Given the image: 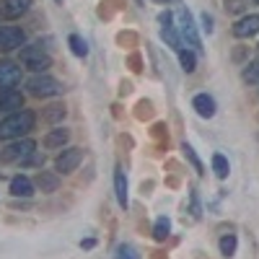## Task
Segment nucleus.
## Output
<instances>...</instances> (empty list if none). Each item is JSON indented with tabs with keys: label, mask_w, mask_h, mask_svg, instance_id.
Returning <instances> with one entry per match:
<instances>
[{
	"label": "nucleus",
	"mask_w": 259,
	"mask_h": 259,
	"mask_svg": "<svg viewBox=\"0 0 259 259\" xmlns=\"http://www.w3.org/2000/svg\"><path fill=\"white\" fill-rule=\"evenodd\" d=\"M0 109L3 112H21L24 109V94L8 89V91H0Z\"/></svg>",
	"instance_id": "f8f14e48"
},
{
	"label": "nucleus",
	"mask_w": 259,
	"mask_h": 259,
	"mask_svg": "<svg viewBox=\"0 0 259 259\" xmlns=\"http://www.w3.org/2000/svg\"><path fill=\"white\" fill-rule=\"evenodd\" d=\"M80 161H83V150L80 148H65L62 153L55 158V171L57 174H73Z\"/></svg>",
	"instance_id": "0eeeda50"
},
{
	"label": "nucleus",
	"mask_w": 259,
	"mask_h": 259,
	"mask_svg": "<svg viewBox=\"0 0 259 259\" xmlns=\"http://www.w3.org/2000/svg\"><path fill=\"white\" fill-rule=\"evenodd\" d=\"M31 8V0H3V16L6 18H21Z\"/></svg>",
	"instance_id": "ddd939ff"
},
{
	"label": "nucleus",
	"mask_w": 259,
	"mask_h": 259,
	"mask_svg": "<svg viewBox=\"0 0 259 259\" xmlns=\"http://www.w3.org/2000/svg\"><path fill=\"white\" fill-rule=\"evenodd\" d=\"M244 80L251 83V85H259V57L251 60L246 68H244Z\"/></svg>",
	"instance_id": "4be33fe9"
},
{
	"label": "nucleus",
	"mask_w": 259,
	"mask_h": 259,
	"mask_svg": "<svg viewBox=\"0 0 259 259\" xmlns=\"http://www.w3.org/2000/svg\"><path fill=\"white\" fill-rule=\"evenodd\" d=\"M26 89H29V94L36 96V99H50V96L62 94V83H60L57 78L47 75V73H36L34 78H29Z\"/></svg>",
	"instance_id": "20e7f679"
},
{
	"label": "nucleus",
	"mask_w": 259,
	"mask_h": 259,
	"mask_svg": "<svg viewBox=\"0 0 259 259\" xmlns=\"http://www.w3.org/2000/svg\"><path fill=\"white\" fill-rule=\"evenodd\" d=\"M200 21H202V31H205V34H212V16H210V13H202Z\"/></svg>",
	"instance_id": "cd10ccee"
},
{
	"label": "nucleus",
	"mask_w": 259,
	"mask_h": 259,
	"mask_svg": "<svg viewBox=\"0 0 259 259\" xmlns=\"http://www.w3.org/2000/svg\"><path fill=\"white\" fill-rule=\"evenodd\" d=\"M212 171H215V177H218V179H226L228 177L231 166H228V158L223 153H215L212 156Z\"/></svg>",
	"instance_id": "a211bd4d"
},
{
	"label": "nucleus",
	"mask_w": 259,
	"mask_h": 259,
	"mask_svg": "<svg viewBox=\"0 0 259 259\" xmlns=\"http://www.w3.org/2000/svg\"><path fill=\"white\" fill-rule=\"evenodd\" d=\"M62 117H65V106H50V112H47V119L57 122V119H62Z\"/></svg>",
	"instance_id": "bb28decb"
},
{
	"label": "nucleus",
	"mask_w": 259,
	"mask_h": 259,
	"mask_svg": "<svg viewBox=\"0 0 259 259\" xmlns=\"http://www.w3.org/2000/svg\"><path fill=\"white\" fill-rule=\"evenodd\" d=\"M174 18H177V31H179L182 41H187L192 50H202V39H200V34H197V26H194L192 13H189L187 8H179V11L174 13Z\"/></svg>",
	"instance_id": "7ed1b4c3"
},
{
	"label": "nucleus",
	"mask_w": 259,
	"mask_h": 259,
	"mask_svg": "<svg viewBox=\"0 0 259 259\" xmlns=\"http://www.w3.org/2000/svg\"><path fill=\"white\" fill-rule=\"evenodd\" d=\"M68 140H70V133L65 127H57V130H52V133L45 135V145L47 148H62Z\"/></svg>",
	"instance_id": "2eb2a0df"
},
{
	"label": "nucleus",
	"mask_w": 259,
	"mask_h": 259,
	"mask_svg": "<svg viewBox=\"0 0 259 259\" xmlns=\"http://www.w3.org/2000/svg\"><path fill=\"white\" fill-rule=\"evenodd\" d=\"M223 6H226V13L239 16V13H244V11H246L249 0H223Z\"/></svg>",
	"instance_id": "5701e85b"
},
{
	"label": "nucleus",
	"mask_w": 259,
	"mask_h": 259,
	"mask_svg": "<svg viewBox=\"0 0 259 259\" xmlns=\"http://www.w3.org/2000/svg\"><path fill=\"white\" fill-rule=\"evenodd\" d=\"M221 254L223 256H233L236 254V236L233 233H228V236L221 239Z\"/></svg>",
	"instance_id": "b1692460"
},
{
	"label": "nucleus",
	"mask_w": 259,
	"mask_h": 259,
	"mask_svg": "<svg viewBox=\"0 0 259 259\" xmlns=\"http://www.w3.org/2000/svg\"><path fill=\"white\" fill-rule=\"evenodd\" d=\"M114 192H117V202L127 207V177L122 168H117V174H114Z\"/></svg>",
	"instance_id": "dca6fc26"
},
{
	"label": "nucleus",
	"mask_w": 259,
	"mask_h": 259,
	"mask_svg": "<svg viewBox=\"0 0 259 259\" xmlns=\"http://www.w3.org/2000/svg\"><path fill=\"white\" fill-rule=\"evenodd\" d=\"M192 109L197 112L202 119H212L218 106H215V99H212L210 94H197V96L192 99Z\"/></svg>",
	"instance_id": "9b49d317"
},
{
	"label": "nucleus",
	"mask_w": 259,
	"mask_h": 259,
	"mask_svg": "<svg viewBox=\"0 0 259 259\" xmlns=\"http://www.w3.org/2000/svg\"><path fill=\"white\" fill-rule=\"evenodd\" d=\"M158 3H166V0H158Z\"/></svg>",
	"instance_id": "c85d7f7f"
},
{
	"label": "nucleus",
	"mask_w": 259,
	"mask_h": 259,
	"mask_svg": "<svg viewBox=\"0 0 259 259\" xmlns=\"http://www.w3.org/2000/svg\"><path fill=\"white\" fill-rule=\"evenodd\" d=\"M233 36L236 39H249L254 34H259V16L256 13H249V16H241L239 21L233 24Z\"/></svg>",
	"instance_id": "1a4fd4ad"
},
{
	"label": "nucleus",
	"mask_w": 259,
	"mask_h": 259,
	"mask_svg": "<svg viewBox=\"0 0 259 259\" xmlns=\"http://www.w3.org/2000/svg\"><path fill=\"white\" fill-rule=\"evenodd\" d=\"M36 184H39V189H41V192H55V189H57V177L47 174V171H39Z\"/></svg>",
	"instance_id": "412c9836"
},
{
	"label": "nucleus",
	"mask_w": 259,
	"mask_h": 259,
	"mask_svg": "<svg viewBox=\"0 0 259 259\" xmlns=\"http://www.w3.org/2000/svg\"><path fill=\"white\" fill-rule=\"evenodd\" d=\"M168 233H171V221L166 218V215H161V218L156 221V226H153V239L156 241H166Z\"/></svg>",
	"instance_id": "aec40b11"
},
{
	"label": "nucleus",
	"mask_w": 259,
	"mask_h": 259,
	"mask_svg": "<svg viewBox=\"0 0 259 259\" xmlns=\"http://www.w3.org/2000/svg\"><path fill=\"white\" fill-rule=\"evenodd\" d=\"M26 45V34L21 26H0V50L13 52Z\"/></svg>",
	"instance_id": "423d86ee"
},
{
	"label": "nucleus",
	"mask_w": 259,
	"mask_h": 259,
	"mask_svg": "<svg viewBox=\"0 0 259 259\" xmlns=\"http://www.w3.org/2000/svg\"><path fill=\"white\" fill-rule=\"evenodd\" d=\"M117 259H140L138 249L135 246H130V244H119L117 246Z\"/></svg>",
	"instance_id": "393cba45"
},
{
	"label": "nucleus",
	"mask_w": 259,
	"mask_h": 259,
	"mask_svg": "<svg viewBox=\"0 0 259 259\" xmlns=\"http://www.w3.org/2000/svg\"><path fill=\"white\" fill-rule=\"evenodd\" d=\"M11 194L13 197H31L34 194V182L29 177H13L11 179Z\"/></svg>",
	"instance_id": "4468645a"
},
{
	"label": "nucleus",
	"mask_w": 259,
	"mask_h": 259,
	"mask_svg": "<svg viewBox=\"0 0 259 259\" xmlns=\"http://www.w3.org/2000/svg\"><path fill=\"white\" fill-rule=\"evenodd\" d=\"M34 114L29 112V109H21V112H13V114H8L3 122H0V138L3 140H11V138H24V135H29L31 130H34Z\"/></svg>",
	"instance_id": "f257e3e1"
},
{
	"label": "nucleus",
	"mask_w": 259,
	"mask_h": 259,
	"mask_svg": "<svg viewBox=\"0 0 259 259\" xmlns=\"http://www.w3.org/2000/svg\"><path fill=\"white\" fill-rule=\"evenodd\" d=\"M138 3H140V0H138Z\"/></svg>",
	"instance_id": "7c9ffc66"
},
{
	"label": "nucleus",
	"mask_w": 259,
	"mask_h": 259,
	"mask_svg": "<svg viewBox=\"0 0 259 259\" xmlns=\"http://www.w3.org/2000/svg\"><path fill=\"white\" fill-rule=\"evenodd\" d=\"M18 83H21V68H18L16 62L3 60V62H0V91L16 89Z\"/></svg>",
	"instance_id": "9d476101"
},
{
	"label": "nucleus",
	"mask_w": 259,
	"mask_h": 259,
	"mask_svg": "<svg viewBox=\"0 0 259 259\" xmlns=\"http://www.w3.org/2000/svg\"><path fill=\"white\" fill-rule=\"evenodd\" d=\"M177 55H179V62H182V70L184 73H194V68H197V57H194V52L182 47Z\"/></svg>",
	"instance_id": "f3484780"
},
{
	"label": "nucleus",
	"mask_w": 259,
	"mask_h": 259,
	"mask_svg": "<svg viewBox=\"0 0 259 259\" xmlns=\"http://www.w3.org/2000/svg\"><path fill=\"white\" fill-rule=\"evenodd\" d=\"M161 39L171 50H182V36L177 31V24H174V13H161Z\"/></svg>",
	"instance_id": "6e6552de"
},
{
	"label": "nucleus",
	"mask_w": 259,
	"mask_h": 259,
	"mask_svg": "<svg viewBox=\"0 0 259 259\" xmlns=\"http://www.w3.org/2000/svg\"><path fill=\"white\" fill-rule=\"evenodd\" d=\"M182 150H184V156L192 161V166L197 168V174H205V171H202V163H200V158H197V153H194V148H192L189 143H184V145H182Z\"/></svg>",
	"instance_id": "a878e982"
},
{
	"label": "nucleus",
	"mask_w": 259,
	"mask_h": 259,
	"mask_svg": "<svg viewBox=\"0 0 259 259\" xmlns=\"http://www.w3.org/2000/svg\"><path fill=\"white\" fill-rule=\"evenodd\" d=\"M21 62H24V68H29L31 73H45L52 65V57L39 45H31V47H21Z\"/></svg>",
	"instance_id": "39448f33"
},
{
	"label": "nucleus",
	"mask_w": 259,
	"mask_h": 259,
	"mask_svg": "<svg viewBox=\"0 0 259 259\" xmlns=\"http://www.w3.org/2000/svg\"><path fill=\"white\" fill-rule=\"evenodd\" d=\"M68 45H70V50H73L75 57H89V45H85V39H80L78 34H70L68 36Z\"/></svg>",
	"instance_id": "6ab92c4d"
},
{
	"label": "nucleus",
	"mask_w": 259,
	"mask_h": 259,
	"mask_svg": "<svg viewBox=\"0 0 259 259\" xmlns=\"http://www.w3.org/2000/svg\"><path fill=\"white\" fill-rule=\"evenodd\" d=\"M254 3H259V0H254Z\"/></svg>",
	"instance_id": "c756f323"
},
{
	"label": "nucleus",
	"mask_w": 259,
	"mask_h": 259,
	"mask_svg": "<svg viewBox=\"0 0 259 259\" xmlns=\"http://www.w3.org/2000/svg\"><path fill=\"white\" fill-rule=\"evenodd\" d=\"M34 150H36V143L31 138H18L0 150V163H26V158Z\"/></svg>",
	"instance_id": "f03ea898"
},
{
	"label": "nucleus",
	"mask_w": 259,
	"mask_h": 259,
	"mask_svg": "<svg viewBox=\"0 0 259 259\" xmlns=\"http://www.w3.org/2000/svg\"><path fill=\"white\" fill-rule=\"evenodd\" d=\"M57 3H60V0H57Z\"/></svg>",
	"instance_id": "2f4dec72"
}]
</instances>
